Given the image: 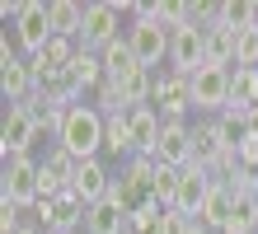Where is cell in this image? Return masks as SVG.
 Returning a JSON list of instances; mask_svg holds the SVG:
<instances>
[{
  "label": "cell",
  "mask_w": 258,
  "mask_h": 234,
  "mask_svg": "<svg viewBox=\"0 0 258 234\" xmlns=\"http://www.w3.org/2000/svg\"><path fill=\"white\" fill-rule=\"evenodd\" d=\"M230 108H258V70L249 66L230 70Z\"/></svg>",
  "instance_id": "21"
},
{
  "label": "cell",
  "mask_w": 258,
  "mask_h": 234,
  "mask_svg": "<svg viewBox=\"0 0 258 234\" xmlns=\"http://www.w3.org/2000/svg\"><path fill=\"white\" fill-rule=\"evenodd\" d=\"M202 38H207V66L230 70L235 66V33L221 28V24H211V28H202Z\"/></svg>",
  "instance_id": "19"
},
{
  "label": "cell",
  "mask_w": 258,
  "mask_h": 234,
  "mask_svg": "<svg viewBox=\"0 0 258 234\" xmlns=\"http://www.w3.org/2000/svg\"><path fill=\"white\" fill-rule=\"evenodd\" d=\"M127 122H132V145H136V154H155V140H160V127H164L160 113L146 103V108H132Z\"/></svg>",
  "instance_id": "15"
},
{
  "label": "cell",
  "mask_w": 258,
  "mask_h": 234,
  "mask_svg": "<svg viewBox=\"0 0 258 234\" xmlns=\"http://www.w3.org/2000/svg\"><path fill=\"white\" fill-rule=\"evenodd\" d=\"M19 211H24V206H14V201H5V197H0V234H19V229H24Z\"/></svg>",
  "instance_id": "27"
},
{
  "label": "cell",
  "mask_w": 258,
  "mask_h": 234,
  "mask_svg": "<svg viewBox=\"0 0 258 234\" xmlns=\"http://www.w3.org/2000/svg\"><path fill=\"white\" fill-rule=\"evenodd\" d=\"M127 42H132L136 66L150 70V66H160V61H169V42H174V33H169L160 19H150V14L136 10V19H132V28H127Z\"/></svg>",
  "instance_id": "4"
},
{
  "label": "cell",
  "mask_w": 258,
  "mask_h": 234,
  "mask_svg": "<svg viewBox=\"0 0 258 234\" xmlns=\"http://www.w3.org/2000/svg\"><path fill=\"white\" fill-rule=\"evenodd\" d=\"M221 234H258V197L239 192L235 197V211H230V220H225Z\"/></svg>",
  "instance_id": "22"
},
{
  "label": "cell",
  "mask_w": 258,
  "mask_h": 234,
  "mask_svg": "<svg viewBox=\"0 0 258 234\" xmlns=\"http://www.w3.org/2000/svg\"><path fill=\"white\" fill-rule=\"evenodd\" d=\"M192 234H211V229H207V225H192Z\"/></svg>",
  "instance_id": "28"
},
{
  "label": "cell",
  "mask_w": 258,
  "mask_h": 234,
  "mask_svg": "<svg viewBox=\"0 0 258 234\" xmlns=\"http://www.w3.org/2000/svg\"><path fill=\"white\" fill-rule=\"evenodd\" d=\"M136 10L132 0H94L85 5V33H80V47L85 52H103L108 42L122 38V14Z\"/></svg>",
  "instance_id": "2"
},
{
  "label": "cell",
  "mask_w": 258,
  "mask_h": 234,
  "mask_svg": "<svg viewBox=\"0 0 258 234\" xmlns=\"http://www.w3.org/2000/svg\"><path fill=\"white\" fill-rule=\"evenodd\" d=\"M38 215L47 220V234H75V225H85L89 206L66 187V192H56V197H42L38 201Z\"/></svg>",
  "instance_id": "7"
},
{
  "label": "cell",
  "mask_w": 258,
  "mask_h": 234,
  "mask_svg": "<svg viewBox=\"0 0 258 234\" xmlns=\"http://www.w3.org/2000/svg\"><path fill=\"white\" fill-rule=\"evenodd\" d=\"M19 234H38V229H33V225H24V229H19Z\"/></svg>",
  "instance_id": "29"
},
{
  "label": "cell",
  "mask_w": 258,
  "mask_h": 234,
  "mask_svg": "<svg viewBox=\"0 0 258 234\" xmlns=\"http://www.w3.org/2000/svg\"><path fill=\"white\" fill-rule=\"evenodd\" d=\"M0 94H5V103H28L38 94V85H33V70H28V61H19L14 56L10 66H0Z\"/></svg>",
  "instance_id": "13"
},
{
  "label": "cell",
  "mask_w": 258,
  "mask_h": 234,
  "mask_svg": "<svg viewBox=\"0 0 258 234\" xmlns=\"http://www.w3.org/2000/svg\"><path fill=\"white\" fill-rule=\"evenodd\" d=\"M235 66L258 70V24H253V28H244V33L235 38Z\"/></svg>",
  "instance_id": "25"
},
{
  "label": "cell",
  "mask_w": 258,
  "mask_h": 234,
  "mask_svg": "<svg viewBox=\"0 0 258 234\" xmlns=\"http://www.w3.org/2000/svg\"><path fill=\"white\" fill-rule=\"evenodd\" d=\"M103 75H108V80H122V75L136 66V56H132V42L127 38H117V42H108V47H103Z\"/></svg>",
  "instance_id": "23"
},
{
  "label": "cell",
  "mask_w": 258,
  "mask_h": 234,
  "mask_svg": "<svg viewBox=\"0 0 258 234\" xmlns=\"http://www.w3.org/2000/svg\"><path fill=\"white\" fill-rule=\"evenodd\" d=\"M52 0L42 5V0H28L24 14L14 19V42L24 47L28 56H38V52H47V42H52Z\"/></svg>",
  "instance_id": "5"
},
{
  "label": "cell",
  "mask_w": 258,
  "mask_h": 234,
  "mask_svg": "<svg viewBox=\"0 0 258 234\" xmlns=\"http://www.w3.org/2000/svg\"><path fill=\"white\" fill-rule=\"evenodd\" d=\"M38 140H42V136H38L33 113H28L24 103L10 108V113H5V127H0V154H5V160H19V154H28Z\"/></svg>",
  "instance_id": "8"
},
{
  "label": "cell",
  "mask_w": 258,
  "mask_h": 234,
  "mask_svg": "<svg viewBox=\"0 0 258 234\" xmlns=\"http://www.w3.org/2000/svg\"><path fill=\"white\" fill-rule=\"evenodd\" d=\"M211 187H216V178H211L202 164H188L183 169V183H178V197H174V211L188 215V220H197L202 206H207V197H211Z\"/></svg>",
  "instance_id": "11"
},
{
  "label": "cell",
  "mask_w": 258,
  "mask_h": 234,
  "mask_svg": "<svg viewBox=\"0 0 258 234\" xmlns=\"http://www.w3.org/2000/svg\"><path fill=\"white\" fill-rule=\"evenodd\" d=\"M188 89H192V108L197 113L230 108V70H221V66H202L197 75H188Z\"/></svg>",
  "instance_id": "6"
},
{
  "label": "cell",
  "mask_w": 258,
  "mask_h": 234,
  "mask_svg": "<svg viewBox=\"0 0 258 234\" xmlns=\"http://www.w3.org/2000/svg\"><path fill=\"white\" fill-rule=\"evenodd\" d=\"M127 220L132 215L117 206V201H99V206H89V215H85V234H127Z\"/></svg>",
  "instance_id": "16"
},
{
  "label": "cell",
  "mask_w": 258,
  "mask_h": 234,
  "mask_svg": "<svg viewBox=\"0 0 258 234\" xmlns=\"http://www.w3.org/2000/svg\"><path fill=\"white\" fill-rule=\"evenodd\" d=\"M178 183H183V169H155V183H150V197H155L160 211H174V197H178Z\"/></svg>",
  "instance_id": "24"
},
{
  "label": "cell",
  "mask_w": 258,
  "mask_h": 234,
  "mask_svg": "<svg viewBox=\"0 0 258 234\" xmlns=\"http://www.w3.org/2000/svg\"><path fill=\"white\" fill-rule=\"evenodd\" d=\"M235 197H239L235 187L216 178V187H211V197H207L202 215H197V225H207L211 234H221V229H225V220H230V211H235Z\"/></svg>",
  "instance_id": "14"
},
{
  "label": "cell",
  "mask_w": 258,
  "mask_h": 234,
  "mask_svg": "<svg viewBox=\"0 0 258 234\" xmlns=\"http://www.w3.org/2000/svg\"><path fill=\"white\" fill-rule=\"evenodd\" d=\"M150 99L160 103V122H183V113L192 108V89H188V75H155V94Z\"/></svg>",
  "instance_id": "10"
},
{
  "label": "cell",
  "mask_w": 258,
  "mask_h": 234,
  "mask_svg": "<svg viewBox=\"0 0 258 234\" xmlns=\"http://www.w3.org/2000/svg\"><path fill=\"white\" fill-rule=\"evenodd\" d=\"M52 33L80 42V33H85V5L80 0H52Z\"/></svg>",
  "instance_id": "17"
},
{
  "label": "cell",
  "mask_w": 258,
  "mask_h": 234,
  "mask_svg": "<svg viewBox=\"0 0 258 234\" xmlns=\"http://www.w3.org/2000/svg\"><path fill=\"white\" fill-rule=\"evenodd\" d=\"M56 145H61L71 160H99V150H103V113H99L94 103H75V108H66Z\"/></svg>",
  "instance_id": "1"
},
{
  "label": "cell",
  "mask_w": 258,
  "mask_h": 234,
  "mask_svg": "<svg viewBox=\"0 0 258 234\" xmlns=\"http://www.w3.org/2000/svg\"><path fill=\"white\" fill-rule=\"evenodd\" d=\"M103 150H108V154H117V160H132V154H136L127 113H113V117H103Z\"/></svg>",
  "instance_id": "18"
},
{
  "label": "cell",
  "mask_w": 258,
  "mask_h": 234,
  "mask_svg": "<svg viewBox=\"0 0 258 234\" xmlns=\"http://www.w3.org/2000/svg\"><path fill=\"white\" fill-rule=\"evenodd\" d=\"M66 70L75 75V85H80V89H99L103 80H108V75H103V56L99 52H85V47L75 52V61H71Z\"/></svg>",
  "instance_id": "20"
},
{
  "label": "cell",
  "mask_w": 258,
  "mask_h": 234,
  "mask_svg": "<svg viewBox=\"0 0 258 234\" xmlns=\"http://www.w3.org/2000/svg\"><path fill=\"white\" fill-rule=\"evenodd\" d=\"M71 192L80 197L85 206H99V201H108V192H113V174L103 169V160H80V164H75Z\"/></svg>",
  "instance_id": "12"
},
{
  "label": "cell",
  "mask_w": 258,
  "mask_h": 234,
  "mask_svg": "<svg viewBox=\"0 0 258 234\" xmlns=\"http://www.w3.org/2000/svg\"><path fill=\"white\" fill-rule=\"evenodd\" d=\"M150 160L164 164V169H188L192 164V127H188V122H164Z\"/></svg>",
  "instance_id": "9"
},
{
  "label": "cell",
  "mask_w": 258,
  "mask_h": 234,
  "mask_svg": "<svg viewBox=\"0 0 258 234\" xmlns=\"http://www.w3.org/2000/svg\"><path fill=\"white\" fill-rule=\"evenodd\" d=\"M0 197L14 201V206H38V201H42V164L33 160V154L5 160V174H0Z\"/></svg>",
  "instance_id": "3"
},
{
  "label": "cell",
  "mask_w": 258,
  "mask_h": 234,
  "mask_svg": "<svg viewBox=\"0 0 258 234\" xmlns=\"http://www.w3.org/2000/svg\"><path fill=\"white\" fill-rule=\"evenodd\" d=\"M197 220H188V215H178V211H160V225L155 234H192Z\"/></svg>",
  "instance_id": "26"
}]
</instances>
